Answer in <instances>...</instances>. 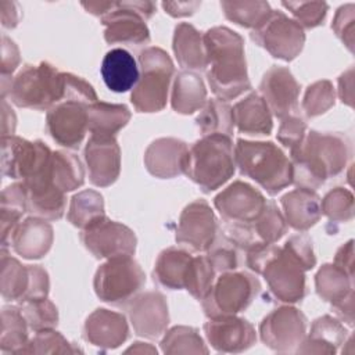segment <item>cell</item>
Here are the masks:
<instances>
[{"label": "cell", "mask_w": 355, "mask_h": 355, "mask_svg": "<svg viewBox=\"0 0 355 355\" xmlns=\"http://www.w3.org/2000/svg\"><path fill=\"white\" fill-rule=\"evenodd\" d=\"M207 57V79L212 93L223 101L251 90L244 39L227 26H214L202 35Z\"/></svg>", "instance_id": "obj_1"}, {"label": "cell", "mask_w": 355, "mask_h": 355, "mask_svg": "<svg viewBox=\"0 0 355 355\" xmlns=\"http://www.w3.org/2000/svg\"><path fill=\"white\" fill-rule=\"evenodd\" d=\"M290 153L293 183L316 190L327 179L344 171L351 154V144L341 133L311 130Z\"/></svg>", "instance_id": "obj_2"}, {"label": "cell", "mask_w": 355, "mask_h": 355, "mask_svg": "<svg viewBox=\"0 0 355 355\" xmlns=\"http://www.w3.org/2000/svg\"><path fill=\"white\" fill-rule=\"evenodd\" d=\"M245 254L247 266L263 276L270 294L277 301L294 304L305 297L306 270L284 245H261Z\"/></svg>", "instance_id": "obj_3"}, {"label": "cell", "mask_w": 355, "mask_h": 355, "mask_svg": "<svg viewBox=\"0 0 355 355\" xmlns=\"http://www.w3.org/2000/svg\"><path fill=\"white\" fill-rule=\"evenodd\" d=\"M234 161L241 175L255 180L270 196L293 183L291 161L272 141L239 139L234 146Z\"/></svg>", "instance_id": "obj_4"}, {"label": "cell", "mask_w": 355, "mask_h": 355, "mask_svg": "<svg viewBox=\"0 0 355 355\" xmlns=\"http://www.w3.org/2000/svg\"><path fill=\"white\" fill-rule=\"evenodd\" d=\"M236 171L234 150L230 136L207 135L187 151L183 173L204 193L225 184Z\"/></svg>", "instance_id": "obj_5"}, {"label": "cell", "mask_w": 355, "mask_h": 355, "mask_svg": "<svg viewBox=\"0 0 355 355\" xmlns=\"http://www.w3.org/2000/svg\"><path fill=\"white\" fill-rule=\"evenodd\" d=\"M139 67L141 72L130 101L137 112H158L166 105L175 65L166 51L151 46L140 51Z\"/></svg>", "instance_id": "obj_6"}, {"label": "cell", "mask_w": 355, "mask_h": 355, "mask_svg": "<svg viewBox=\"0 0 355 355\" xmlns=\"http://www.w3.org/2000/svg\"><path fill=\"white\" fill-rule=\"evenodd\" d=\"M8 96L17 107L50 110L64 100V72L49 62L28 64L12 79Z\"/></svg>", "instance_id": "obj_7"}, {"label": "cell", "mask_w": 355, "mask_h": 355, "mask_svg": "<svg viewBox=\"0 0 355 355\" xmlns=\"http://www.w3.org/2000/svg\"><path fill=\"white\" fill-rule=\"evenodd\" d=\"M146 273L132 257H115L98 266L93 287L96 295L111 305H128L143 288Z\"/></svg>", "instance_id": "obj_8"}, {"label": "cell", "mask_w": 355, "mask_h": 355, "mask_svg": "<svg viewBox=\"0 0 355 355\" xmlns=\"http://www.w3.org/2000/svg\"><path fill=\"white\" fill-rule=\"evenodd\" d=\"M261 291L259 280L248 272H223L201 300L208 319L232 316L247 309Z\"/></svg>", "instance_id": "obj_9"}, {"label": "cell", "mask_w": 355, "mask_h": 355, "mask_svg": "<svg viewBox=\"0 0 355 355\" xmlns=\"http://www.w3.org/2000/svg\"><path fill=\"white\" fill-rule=\"evenodd\" d=\"M51 157L53 151L40 140L29 141L15 135L1 137V171L11 179L25 182L47 172Z\"/></svg>", "instance_id": "obj_10"}, {"label": "cell", "mask_w": 355, "mask_h": 355, "mask_svg": "<svg viewBox=\"0 0 355 355\" xmlns=\"http://www.w3.org/2000/svg\"><path fill=\"white\" fill-rule=\"evenodd\" d=\"M1 297L6 301L25 302L47 298L50 280L47 272L39 265H22L1 250Z\"/></svg>", "instance_id": "obj_11"}, {"label": "cell", "mask_w": 355, "mask_h": 355, "mask_svg": "<svg viewBox=\"0 0 355 355\" xmlns=\"http://www.w3.org/2000/svg\"><path fill=\"white\" fill-rule=\"evenodd\" d=\"M251 39L272 57L293 61L305 43L304 28L283 11L272 10L266 21L251 32Z\"/></svg>", "instance_id": "obj_12"}, {"label": "cell", "mask_w": 355, "mask_h": 355, "mask_svg": "<svg viewBox=\"0 0 355 355\" xmlns=\"http://www.w3.org/2000/svg\"><path fill=\"white\" fill-rule=\"evenodd\" d=\"M306 316L294 306H279L259 324L262 343L276 352H295L306 334Z\"/></svg>", "instance_id": "obj_13"}, {"label": "cell", "mask_w": 355, "mask_h": 355, "mask_svg": "<svg viewBox=\"0 0 355 355\" xmlns=\"http://www.w3.org/2000/svg\"><path fill=\"white\" fill-rule=\"evenodd\" d=\"M80 240L96 258L105 259L132 257L137 244V239L132 229L111 220L107 216L83 229Z\"/></svg>", "instance_id": "obj_14"}, {"label": "cell", "mask_w": 355, "mask_h": 355, "mask_svg": "<svg viewBox=\"0 0 355 355\" xmlns=\"http://www.w3.org/2000/svg\"><path fill=\"white\" fill-rule=\"evenodd\" d=\"M219 232L216 216L205 200L184 207L176 227L175 240L196 252H207Z\"/></svg>", "instance_id": "obj_15"}, {"label": "cell", "mask_w": 355, "mask_h": 355, "mask_svg": "<svg viewBox=\"0 0 355 355\" xmlns=\"http://www.w3.org/2000/svg\"><path fill=\"white\" fill-rule=\"evenodd\" d=\"M214 205L226 223H251L263 211L266 200L251 184L236 180L214 198Z\"/></svg>", "instance_id": "obj_16"}, {"label": "cell", "mask_w": 355, "mask_h": 355, "mask_svg": "<svg viewBox=\"0 0 355 355\" xmlns=\"http://www.w3.org/2000/svg\"><path fill=\"white\" fill-rule=\"evenodd\" d=\"M87 105L67 100L50 108L46 115V129L53 140L68 148L79 147L89 130Z\"/></svg>", "instance_id": "obj_17"}, {"label": "cell", "mask_w": 355, "mask_h": 355, "mask_svg": "<svg viewBox=\"0 0 355 355\" xmlns=\"http://www.w3.org/2000/svg\"><path fill=\"white\" fill-rule=\"evenodd\" d=\"M204 333L211 347L222 354H239L257 341L254 326L236 315L212 318L204 324Z\"/></svg>", "instance_id": "obj_18"}, {"label": "cell", "mask_w": 355, "mask_h": 355, "mask_svg": "<svg viewBox=\"0 0 355 355\" xmlns=\"http://www.w3.org/2000/svg\"><path fill=\"white\" fill-rule=\"evenodd\" d=\"M261 97L272 115L283 119L298 111L300 85L286 67H270L259 83Z\"/></svg>", "instance_id": "obj_19"}, {"label": "cell", "mask_w": 355, "mask_h": 355, "mask_svg": "<svg viewBox=\"0 0 355 355\" xmlns=\"http://www.w3.org/2000/svg\"><path fill=\"white\" fill-rule=\"evenodd\" d=\"M90 182L97 187L111 186L121 172V148L114 136L92 135L85 147Z\"/></svg>", "instance_id": "obj_20"}, {"label": "cell", "mask_w": 355, "mask_h": 355, "mask_svg": "<svg viewBox=\"0 0 355 355\" xmlns=\"http://www.w3.org/2000/svg\"><path fill=\"white\" fill-rule=\"evenodd\" d=\"M128 315L133 330L144 338H158L169 323L168 304L159 291H146L128 304Z\"/></svg>", "instance_id": "obj_21"}, {"label": "cell", "mask_w": 355, "mask_h": 355, "mask_svg": "<svg viewBox=\"0 0 355 355\" xmlns=\"http://www.w3.org/2000/svg\"><path fill=\"white\" fill-rule=\"evenodd\" d=\"M144 21L126 1H115L114 7L101 17V24L105 26L104 39L110 44H146L150 42V31Z\"/></svg>", "instance_id": "obj_22"}, {"label": "cell", "mask_w": 355, "mask_h": 355, "mask_svg": "<svg viewBox=\"0 0 355 355\" xmlns=\"http://www.w3.org/2000/svg\"><path fill=\"white\" fill-rule=\"evenodd\" d=\"M22 183L26 189L28 211L33 216L46 220H58L62 218L67 197L65 193L53 183L51 166L46 173Z\"/></svg>", "instance_id": "obj_23"}, {"label": "cell", "mask_w": 355, "mask_h": 355, "mask_svg": "<svg viewBox=\"0 0 355 355\" xmlns=\"http://www.w3.org/2000/svg\"><path fill=\"white\" fill-rule=\"evenodd\" d=\"M129 326L125 315L105 308L92 312L83 326V337L87 343L103 349H114L126 341Z\"/></svg>", "instance_id": "obj_24"}, {"label": "cell", "mask_w": 355, "mask_h": 355, "mask_svg": "<svg viewBox=\"0 0 355 355\" xmlns=\"http://www.w3.org/2000/svg\"><path fill=\"white\" fill-rule=\"evenodd\" d=\"M53 239V227L46 219L29 216L15 226L7 245L10 244L22 258L39 259L49 252Z\"/></svg>", "instance_id": "obj_25"}, {"label": "cell", "mask_w": 355, "mask_h": 355, "mask_svg": "<svg viewBox=\"0 0 355 355\" xmlns=\"http://www.w3.org/2000/svg\"><path fill=\"white\" fill-rule=\"evenodd\" d=\"M189 147L175 137H161L154 140L144 153L147 171L159 179L175 178L184 171V161Z\"/></svg>", "instance_id": "obj_26"}, {"label": "cell", "mask_w": 355, "mask_h": 355, "mask_svg": "<svg viewBox=\"0 0 355 355\" xmlns=\"http://www.w3.org/2000/svg\"><path fill=\"white\" fill-rule=\"evenodd\" d=\"M280 204L287 226L298 232L308 230L322 216L320 197L315 190L298 187L286 193L280 198Z\"/></svg>", "instance_id": "obj_27"}, {"label": "cell", "mask_w": 355, "mask_h": 355, "mask_svg": "<svg viewBox=\"0 0 355 355\" xmlns=\"http://www.w3.org/2000/svg\"><path fill=\"white\" fill-rule=\"evenodd\" d=\"M347 329L337 318L323 315L313 320L311 331L295 349L297 354H336L345 343Z\"/></svg>", "instance_id": "obj_28"}, {"label": "cell", "mask_w": 355, "mask_h": 355, "mask_svg": "<svg viewBox=\"0 0 355 355\" xmlns=\"http://www.w3.org/2000/svg\"><path fill=\"white\" fill-rule=\"evenodd\" d=\"M100 72L105 86L115 93L133 89L140 78L139 67L133 55L121 47L111 49L103 58Z\"/></svg>", "instance_id": "obj_29"}, {"label": "cell", "mask_w": 355, "mask_h": 355, "mask_svg": "<svg viewBox=\"0 0 355 355\" xmlns=\"http://www.w3.org/2000/svg\"><path fill=\"white\" fill-rule=\"evenodd\" d=\"M233 123L239 132L252 136L270 135L273 129L272 112L258 93H250L232 107Z\"/></svg>", "instance_id": "obj_30"}, {"label": "cell", "mask_w": 355, "mask_h": 355, "mask_svg": "<svg viewBox=\"0 0 355 355\" xmlns=\"http://www.w3.org/2000/svg\"><path fill=\"white\" fill-rule=\"evenodd\" d=\"M193 255L178 247H169L159 252L153 276L161 287L169 290H182L186 286Z\"/></svg>", "instance_id": "obj_31"}, {"label": "cell", "mask_w": 355, "mask_h": 355, "mask_svg": "<svg viewBox=\"0 0 355 355\" xmlns=\"http://www.w3.org/2000/svg\"><path fill=\"white\" fill-rule=\"evenodd\" d=\"M172 49L178 64L184 71H202L207 68L202 35L187 22L175 26Z\"/></svg>", "instance_id": "obj_32"}, {"label": "cell", "mask_w": 355, "mask_h": 355, "mask_svg": "<svg viewBox=\"0 0 355 355\" xmlns=\"http://www.w3.org/2000/svg\"><path fill=\"white\" fill-rule=\"evenodd\" d=\"M205 103L207 89L202 79L191 71L178 72L171 93V105L173 111L189 115L201 110Z\"/></svg>", "instance_id": "obj_33"}, {"label": "cell", "mask_w": 355, "mask_h": 355, "mask_svg": "<svg viewBox=\"0 0 355 355\" xmlns=\"http://www.w3.org/2000/svg\"><path fill=\"white\" fill-rule=\"evenodd\" d=\"M89 130L92 135L114 136L129 122L132 114L125 104L96 101L87 105Z\"/></svg>", "instance_id": "obj_34"}, {"label": "cell", "mask_w": 355, "mask_h": 355, "mask_svg": "<svg viewBox=\"0 0 355 355\" xmlns=\"http://www.w3.org/2000/svg\"><path fill=\"white\" fill-rule=\"evenodd\" d=\"M318 295L334 305L354 293V277L334 263H324L315 275Z\"/></svg>", "instance_id": "obj_35"}, {"label": "cell", "mask_w": 355, "mask_h": 355, "mask_svg": "<svg viewBox=\"0 0 355 355\" xmlns=\"http://www.w3.org/2000/svg\"><path fill=\"white\" fill-rule=\"evenodd\" d=\"M28 211L26 189L22 182L7 186L1 193V248L7 247L8 239L19 223V218Z\"/></svg>", "instance_id": "obj_36"}, {"label": "cell", "mask_w": 355, "mask_h": 355, "mask_svg": "<svg viewBox=\"0 0 355 355\" xmlns=\"http://www.w3.org/2000/svg\"><path fill=\"white\" fill-rule=\"evenodd\" d=\"M196 123L200 132L202 133V136H207V135L232 136L234 129L232 107L227 104V101H223L219 98L207 100L198 116L196 118Z\"/></svg>", "instance_id": "obj_37"}, {"label": "cell", "mask_w": 355, "mask_h": 355, "mask_svg": "<svg viewBox=\"0 0 355 355\" xmlns=\"http://www.w3.org/2000/svg\"><path fill=\"white\" fill-rule=\"evenodd\" d=\"M67 216L73 226L86 229L105 216L103 196L92 189L76 193L71 198Z\"/></svg>", "instance_id": "obj_38"}, {"label": "cell", "mask_w": 355, "mask_h": 355, "mask_svg": "<svg viewBox=\"0 0 355 355\" xmlns=\"http://www.w3.org/2000/svg\"><path fill=\"white\" fill-rule=\"evenodd\" d=\"M28 322L19 306H4L1 311L0 349L19 354L28 344Z\"/></svg>", "instance_id": "obj_39"}, {"label": "cell", "mask_w": 355, "mask_h": 355, "mask_svg": "<svg viewBox=\"0 0 355 355\" xmlns=\"http://www.w3.org/2000/svg\"><path fill=\"white\" fill-rule=\"evenodd\" d=\"M51 179L64 193L80 187L85 182V171L78 155L67 151H54L51 157Z\"/></svg>", "instance_id": "obj_40"}, {"label": "cell", "mask_w": 355, "mask_h": 355, "mask_svg": "<svg viewBox=\"0 0 355 355\" xmlns=\"http://www.w3.org/2000/svg\"><path fill=\"white\" fill-rule=\"evenodd\" d=\"M251 232L259 245L275 244L287 232V222L273 201H266L259 216L250 223Z\"/></svg>", "instance_id": "obj_41"}, {"label": "cell", "mask_w": 355, "mask_h": 355, "mask_svg": "<svg viewBox=\"0 0 355 355\" xmlns=\"http://www.w3.org/2000/svg\"><path fill=\"white\" fill-rule=\"evenodd\" d=\"M220 7L229 21L252 31L262 25L272 12L268 1H222Z\"/></svg>", "instance_id": "obj_42"}, {"label": "cell", "mask_w": 355, "mask_h": 355, "mask_svg": "<svg viewBox=\"0 0 355 355\" xmlns=\"http://www.w3.org/2000/svg\"><path fill=\"white\" fill-rule=\"evenodd\" d=\"M164 354H208V348L197 329L190 326H175L169 329L161 343Z\"/></svg>", "instance_id": "obj_43"}, {"label": "cell", "mask_w": 355, "mask_h": 355, "mask_svg": "<svg viewBox=\"0 0 355 355\" xmlns=\"http://www.w3.org/2000/svg\"><path fill=\"white\" fill-rule=\"evenodd\" d=\"M19 308L28 322L29 329L33 331L54 329L58 323L57 306L47 298L21 302Z\"/></svg>", "instance_id": "obj_44"}, {"label": "cell", "mask_w": 355, "mask_h": 355, "mask_svg": "<svg viewBox=\"0 0 355 355\" xmlns=\"http://www.w3.org/2000/svg\"><path fill=\"white\" fill-rule=\"evenodd\" d=\"M320 211L330 222H348L354 218V196L348 189L336 187L320 201Z\"/></svg>", "instance_id": "obj_45"}, {"label": "cell", "mask_w": 355, "mask_h": 355, "mask_svg": "<svg viewBox=\"0 0 355 355\" xmlns=\"http://www.w3.org/2000/svg\"><path fill=\"white\" fill-rule=\"evenodd\" d=\"M240 248L219 229L212 245L207 251V258L215 272L223 273L239 268Z\"/></svg>", "instance_id": "obj_46"}, {"label": "cell", "mask_w": 355, "mask_h": 355, "mask_svg": "<svg viewBox=\"0 0 355 355\" xmlns=\"http://www.w3.org/2000/svg\"><path fill=\"white\" fill-rule=\"evenodd\" d=\"M215 269L207 255L193 257L184 288L197 300H202L215 282Z\"/></svg>", "instance_id": "obj_47"}, {"label": "cell", "mask_w": 355, "mask_h": 355, "mask_svg": "<svg viewBox=\"0 0 355 355\" xmlns=\"http://www.w3.org/2000/svg\"><path fill=\"white\" fill-rule=\"evenodd\" d=\"M336 101V92L330 80H318L308 86L302 100V111L313 118L329 111Z\"/></svg>", "instance_id": "obj_48"}, {"label": "cell", "mask_w": 355, "mask_h": 355, "mask_svg": "<svg viewBox=\"0 0 355 355\" xmlns=\"http://www.w3.org/2000/svg\"><path fill=\"white\" fill-rule=\"evenodd\" d=\"M78 351L61 333L46 329L36 331L19 354H75Z\"/></svg>", "instance_id": "obj_49"}, {"label": "cell", "mask_w": 355, "mask_h": 355, "mask_svg": "<svg viewBox=\"0 0 355 355\" xmlns=\"http://www.w3.org/2000/svg\"><path fill=\"white\" fill-rule=\"evenodd\" d=\"M302 28H316L323 24L329 10V4L324 1H282Z\"/></svg>", "instance_id": "obj_50"}, {"label": "cell", "mask_w": 355, "mask_h": 355, "mask_svg": "<svg viewBox=\"0 0 355 355\" xmlns=\"http://www.w3.org/2000/svg\"><path fill=\"white\" fill-rule=\"evenodd\" d=\"M331 28L337 35V37L352 53L354 51V28H355V6L352 3L344 4L336 11Z\"/></svg>", "instance_id": "obj_51"}, {"label": "cell", "mask_w": 355, "mask_h": 355, "mask_svg": "<svg viewBox=\"0 0 355 355\" xmlns=\"http://www.w3.org/2000/svg\"><path fill=\"white\" fill-rule=\"evenodd\" d=\"M306 135V123L302 118L288 115L282 119L277 130V140L290 150L302 141Z\"/></svg>", "instance_id": "obj_52"}, {"label": "cell", "mask_w": 355, "mask_h": 355, "mask_svg": "<svg viewBox=\"0 0 355 355\" xmlns=\"http://www.w3.org/2000/svg\"><path fill=\"white\" fill-rule=\"evenodd\" d=\"M284 247L300 261L305 270H311L316 265V257L313 254L312 240L308 234L300 233L291 236L286 243Z\"/></svg>", "instance_id": "obj_53"}, {"label": "cell", "mask_w": 355, "mask_h": 355, "mask_svg": "<svg viewBox=\"0 0 355 355\" xmlns=\"http://www.w3.org/2000/svg\"><path fill=\"white\" fill-rule=\"evenodd\" d=\"M19 65V50L7 36L1 37V76H12Z\"/></svg>", "instance_id": "obj_54"}, {"label": "cell", "mask_w": 355, "mask_h": 355, "mask_svg": "<svg viewBox=\"0 0 355 355\" xmlns=\"http://www.w3.org/2000/svg\"><path fill=\"white\" fill-rule=\"evenodd\" d=\"M334 265L354 277V241L349 240L348 243L343 244L334 257Z\"/></svg>", "instance_id": "obj_55"}, {"label": "cell", "mask_w": 355, "mask_h": 355, "mask_svg": "<svg viewBox=\"0 0 355 355\" xmlns=\"http://www.w3.org/2000/svg\"><path fill=\"white\" fill-rule=\"evenodd\" d=\"M200 6H201L200 1H164L162 3L165 12L175 18L194 14Z\"/></svg>", "instance_id": "obj_56"}, {"label": "cell", "mask_w": 355, "mask_h": 355, "mask_svg": "<svg viewBox=\"0 0 355 355\" xmlns=\"http://www.w3.org/2000/svg\"><path fill=\"white\" fill-rule=\"evenodd\" d=\"M338 96L341 101L349 107L354 105V68H348L338 78Z\"/></svg>", "instance_id": "obj_57"}, {"label": "cell", "mask_w": 355, "mask_h": 355, "mask_svg": "<svg viewBox=\"0 0 355 355\" xmlns=\"http://www.w3.org/2000/svg\"><path fill=\"white\" fill-rule=\"evenodd\" d=\"M337 316L348 326L354 324V293L333 305Z\"/></svg>", "instance_id": "obj_58"}, {"label": "cell", "mask_w": 355, "mask_h": 355, "mask_svg": "<svg viewBox=\"0 0 355 355\" xmlns=\"http://www.w3.org/2000/svg\"><path fill=\"white\" fill-rule=\"evenodd\" d=\"M1 7V25L4 28H14L18 24L19 19V12L17 10V4L15 3H10V1H1L0 3Z\"/></svg>", "instance_id": "obj_59"}, {"label": "cell", "mask_w": 355, "mask_h": 355, "mask_svg": "<svg viewBox=\"0 0 355 355\" xmlns=\"http://www.w3.org/2000/svg\"><path fill=\"white\" fill-rule=\"evenodd\" d=\"M1 108H3V136H12L15 130V114L6 103V98H1Z\"/></svg>", "instance_id": "obj_60"}, {"label": "cell", "mask_w": 355, "mask_h": 355, "mask_svg": "<svg viewBox=\"0 0 355 355\" xmlns=\"http://www.w3.org/2000/svg\"><path fill=\"white\" fill-rule=\"evenodd\" d=\"M114 3L115 1H89V3H82V7L93 15L104 17L114 7Z\"/></svg>", "instance_id": "obj_61"}, {"label": "cell", "mask_w": 355, "mask_h": 355, "mask_svg": "<svg viewBox=\"0 0 355 355\" xmlns=\"http://www.w3.org/2000/svg\"><path fill=\"white\" fill-rule=\"evenodd\" d=\"M125 352L126 354H129V352H135V354H157V349L153 345H150V344L137 341L132 347H129Z\"/></svg>", "instance_id": "obj_62"}]
</instances>
